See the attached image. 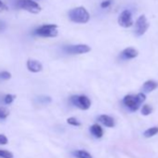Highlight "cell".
Returning <instances> with one entry per match:
<instances>
[{"label":"cell","mask_w":158,"mask_h":158,"mask_svg":"<svg viewBox=\"0 0 158 158\" xmlns=\"http://www.w3.org/2000/svg\"><path fill=\"white\" fill-rule=\"evenodd\" d=\"M90 132L97 139H101L103 136V129L98 124H94L90 127Z\"/></svg>","instance_id":"cell-13"},{"label":"cell","mask_w":158,"mask_h":158,"mask_svg":"<svg viewBox=\"0 0 158 158\" xmlns=\"http://www.w3.org/2000/svg\"><path fill=\"white\" fill-rule=\"evenodd\" d=\"M16 96L15 95H11V94H7L4 98V102L6 104H10L13 102V101L15 100Z\"/></svg>","instance_id":"cell-21"},{"label":"cell","mask_w":158,"mask_h":158,"mask_svg":"<svg viewBox=\"0 0 158 158\" xmlns=\"http://www.w3.org/2000/svg\"><path fill=\"white\" fill-rule=\"evenodd\" d=\"M6 28V24L3 22H0V31H2Z\"/></svg>","instance_id":"cell-26"},{"label":"cell","mask_w":158,"mask_h":158,"mask_svg":"<svg viewBox=\"0 0 158 158\" xmlns=\"http://www.w3.org/2000/svg\"><path fill=\"white\" fill-rule=\"evenodd\" d=\"M9 8L8 6L2 1V0H0V12H5V11H8Z\"/></svg>","instance_id":"cell-24"},{"label":"cell","mask_w":158,"mask_h":158,"mask_svg":"<svg viewBox=\"0 0 158 158\" xmlns=\"http://www.w3.org/2000/svg\"><path fill=\"white\" fill-rule=\"evenodd\" d=\"M26 65H27V69L32 73H39L43 69L42 64L36 60H31V59L28 60Z\"/></svg>","instance_id":"cell-9"},{"label":"cell","mask_w":158,"mask_h":158,"mask_svg":"<svg viewBox=\"0 0 158 158\" xmlns=\"http://www.w3.org/2000/svg\"><path fill=\"white\" fill-rule=\"evenodd\" d=\"M146 100V96L144 93L140 92L137 95H127L123 99V103L132 112H136L140 107L141 103H143Z\"/></svg>","instance_id":"cell-2"},{"label":"cell","mask_w":158,"mask_h":158,"mask_svg":"<svg viewBox=\"0 0 158 158\" xmlns=\"http://www.w3.org/2000/svg\"><path fill=\"white\" fill-rule=\"evenodd\" d=\"M98 120L100 123H102V125H104L107 127H114L115 126L114 120L113 117L107 115V114H102L98 117Z\"/></svg>","instance_id":"cell-11"},{"label":"cell","mask_w":158,"mask_h":158,"mask_svg":"<svg viewBox=\"0 0 158 158\" xmlns=\"http://www.w3.org/2000/svg\"><path fill=\"white\" fill-rule=\"evenodd\" d=\"M157 133H158V127H152L146 129L143 133V136L145 138H152V137L155 136Z\"/></svg>","instance_id":"cell-15"},{"label":"cell","mask_w":158,"mask_h":158,"mask_svg":"<svg viewBox=\"0 0 158 158\" xmlns=\"http://www.w3.org/2000/svg\"><path fill=\"white\" fill-rule=\"evenodd\" d=\"M37 100L40 103H48L51 102V98L48 96H40L37 98Z\"/></svg>","instance_id":"cell-22"},{"label":"cell","mask_w":158,"mask_h":158,"mask_svg":"<svg viewBox=\"0 0 158 158\" xmlns=\"http://www.w3.org/2000/svg\"><path fill=\"white\" fill-rule=\"evenodd\" d=\"M149 27L150 24L147 21V18L144 15H141L139 17V19L135 23V34L138 36L143 35L146 33V31L149 29Z\"/></svg>","instance_id":"cell-7"},{"label":"cell","mask_w":158,"mask_h":158,"mask_svg":"<svg viewBox=\"0 0 158 158\" xmlns=\"http://www.w3.org/2000/svg\"><path fill=\"white\" fill-rule=\"evenodd\" d=\"M63 50L71 55H79V54H85L91 50L90 47L85 44H79V45H69L63 48Z\"/></svg>","instance_id":"cell-6"},{"label":"cell","mask_w":158,"mask_h":158,"mask_svg":"<svg viewBox=\"0 0 158 158\" xmlns=\"http://www.w3.org/2000/svg\"><path fill=\"white\" fill-rule=\"evenodd\" d=\"M67 123L73 127H80L81 126V123L79 122L75 117H69L67 119Z\"/></svg>","instance_id":"cell-16"},{"label":"cell","mask_w":158,"mask_h":158,"mask_svg":"<svg viewBox=\"0 0 158 158\" xmlns=\"http://www.w3.org/2000/svg\"><path fill=\"white\" fill-rule=\"evenodd\" d=\"M73 154L76 158H92V155L84 150H76V151L73 152Z\"/></svg>","instance_id":"cell-14"},{"label":"cell","mask_w":158,"mask_h":158,"mask_svg":"<svg viewBox=\"0 0 158 158\" xmlns=\"http://www.w3.org/2000/svg\"><path fill=\"white\" fill-rule=\"evenodd\" d=\"M9 142V139L7 138V136L0 134V145H5Z\"/></svg>","instance_id":"cell-23"},{"label":"cell","mask_w":158,"mask_h":158,"mask_svg":"<svg viewBox=\"0 0 158 158\" xmlns=\"http://www.w3.org/2000/svg\"><path fill=\"white\" fill-rule=\"evenodd\" d=\"M11 77V73L7 72V71H2L0 72V79L1 80H9Z\"/></svg>","instance_id":"cell-20"},{"label":"cell","mask_w":158,"mask_h":158,"mask_svg":"<svg viewBox=\"0 0 158 158\" xmlns=\"http://www.w3.org/2000/svg\"><path fill=\"white\" fill-rule=\"evenodd\" d=\"M68 17L75 23H87L90 19L89 11L84 7H78L71 10L68 12Z\"/></svg>","instance_id":"cell-1"},{"label":"cell","mask_w":158,"mask_h":158,"mask_svg":"<svg viewBox=\"0 0 158 158\" xmlns=\"http://www.w3.org/2000/svg\"><path fill=\"white\" fill-rule=\"evenodd\" d=\"M158 88V83L154 80H147L143 86H142V90L144 92H152L154 89Z\"/></svg>","instance_id":"cell-12"},{"label":"cell","mask_w":158,"mask_h":158,"mask_svg":"<svg viewBox=\"0 0 158 158\" xmlns=\"http://www.w3.org/2000/svg\"><path fill=\"white\" fill-rule=\"evenodd\" d=\"M118 24L124 28H129L133 25L132 13L130 12V10H126L121 12L118 17Z\"/></svg>","instance_id":"cell-8"},{"label":"cell","mask_w":158,"mask_h":158,"mask_svg":"<svg viewBox=\"0 0 158 158\" xmlns=\"http://www.w3.org/2000/svg\"><path fill=\"white\" fill-rule=\"evenodd\" d=\"M152 107H151L150 105H148V104L143 105L142 108H141V114H142L143 115H149V114H152Z\"/></svg>","instance_id":"cell-17"},{"label":"cell","mask_w":158,"mask_h":158,"mask_svg":"<svg viewBox=\"0 0 158 158\" xmlns=\"http://www.w3.org/2000/svg\"><path fill=\"white\" fill-rule=\"evenodd\" d=\"M34 35L40 37H55L58 35V26L56 24H43L35 29Z\"/></svg>","instance_id":"cell-3"},{"label":"cell","mask_w":158,"mask_h":158,"mask_svg":"<svg viewBox=\"0 0 158 158\" xmlns=\"http://www.w3.org/2000/svg\"><path fill=\"white\" fill-rule=\"evenodd\" d=\"M10 114V111L5 107H0V119H6Z\"/></svg>","instance_id":"cell-18"},{"label":"cell","mask_w":158,"mask_h":158,"mask_svg":"<svg viewBox=\"0 0 158 158\" xmlns=\"http://www.w3.org/2000/svg\"><path fill=\"white\" fill-rule=\"evenodd\" d=\"M111 3H112V1L111 0H106V1H103L102 4H101V7L102 8V9H105V8H108L110 5H111Z\"/></svg>","instance_id":"cell-25"},{"label":"cell","mask_w":158,"mask_h":158,"mask_svg":"<svg viewBox=\"0 0 158 158\" xmlns=\"http://www.w3.org/2000/svg\"><path fill=\"white\" fill-rule=\"evenodd\" d=\"M16 5L19 9L26 10L33 14H37L41 11V7L35 0H17Z\"/></svg>","instance_id":"cell-4"},{"label":"cell","mask_w":158,"mask_h":158,"mask_svg":"<svg viewBox=\"0 0 158 158\" xmlns=\"http://www.w3.org/2000/svg\"><path fill=\"white\" fill-rule=\"evenodd\" d=\"M70 102L73 105L78 107L81 110H89L90 108L91 105V102L90 100L85 96V95H80V96H72L70 98Z\"/></svg>","instance_id":"cell-5"},{"label":"cell","mask_w":158,"mask_h":158,"mask_svg":"<svg viewBox=\"0 0 158 158\" xmlns=\"http://www.w3.org/2000/svg\"><path fill=\"white\" fill-rule=\"evenodd\" d=\"M139 52L136 48H127L121 52V57L125 60H130L138 57Z\"/></svg>","instance_id":"cell-10"},{"label":"cell","mask_w":158,"mask_h":158,"mask_svg":"<svg viewBox=\"0 0 158 158\" xmlns=\"http://www.w3.org/2000/svg\"><path fill=\"white\" fill-rule=\"evenodd\" d=\"M0 158H13V153L6 150H0Z\"/></svg>","instance_id":"cell-19"}]
</instances>
